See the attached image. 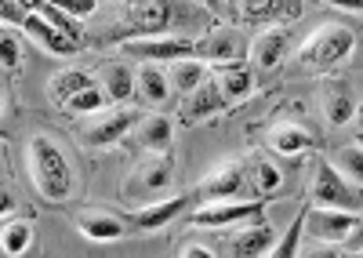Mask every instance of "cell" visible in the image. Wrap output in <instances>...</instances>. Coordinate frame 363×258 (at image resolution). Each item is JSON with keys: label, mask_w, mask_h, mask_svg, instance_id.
Segmentation results:
<instances>
[{"label": "cell", "mask_w": 363, "mask_h": 258, "mask_svg": "<svg viewBox=\"0 0 363 258\" xmlns=\"http://www.w3.org/2000/svg\"><path fill=\"white\" fill-rule=\"evenodd\" d=\"M262 218V204L251 200V204H236V200H215L200 211L189 215V225L196 229H233V225H244V222H255Z\"/></svg>", "instance_id": "obj_5"}, {"label": "cell", "mask_w": 363, "mask_h": 258, "mask_svg": "<svg viewBox=\"0 0 363 258\" xmlns=\"http://www.w3.org/2000/svg\"><path fill=\"white\" fill-rule=\"evenodd\" d=\"M102 88L109 91L113 102H128L131 91H135V69L124 66V62H113L102 69Z\"/></svg>", "instance_id": "obj_26"}, {"label": "cell", "mask_w": 363, "mask_h": 258, "mask_svg": "<svg viewBox=\"0 0 363 258\" xmlns=\"http://www.w3.org/2000/svg\"><path fill=\"white\" fill-rule=\"evenodd\" d=\"M167 77H171V88L178 95H189V91H196L200 84L211 77V66L207 62H196L193 55H189V59H174L167 66Z\"/></svg>", "instance_id": "obj_21"}, {"label": "cell", "mask_w": 363, "mask_h": 258, "mask_svg": "<svg viewBox=\"0 0 363 258\" xmlns=\"http://www.w3.org/2000/svg\"><path fill=\"white\" fill-rule=\"evenodd\" d=\"M51 4H58L62 11H69L77 18H87L91 11H95V0H51Z\"/></svg>", "instance_id": "obj_34"}, {"label": "cell", "mask_w": 363, "mask_h": 258, "mask_svg": "<svg viewBox=\"0 0 363 258\" xmlns=\"http://www.w3.org/2000/svg\"><path fill=\"white\" fill-rule=\"evenodd\" d=\"M26 157H29V175H33V186H37V193L44 200H55V204H58V200L73 196V167H69V160L62 157V150H58L51 138L37 135L33 142H29Z\"/></svg>", "instance_id": "obj_1"}, {"label": "cell", "mask_w": 363, "mask_h": 258, "mask_svg": "<svg viewBox=\"0 0 363 258\" xmlns=\"http://www.w3.org/2000/svg\"><path fill=\"white\" fill-rule=\"evenodd\" d=\"M22 30L33 37L40 47H48V51H55V55H73L80 44L73 40V37H66L62 30H58V26L51 22V18H44L40 11H29L26 15V22H22Z\"/></svg>", "instance_id": "obj_14"}, {"label": "cell", "mask_w": 363, "mask_h": 258, "mask_svg": "<svg viewBox=\"0 0 363 258\" xmlns=\"http://www.w3.org/2000/svg\"><path fill=\"white\" fill-rule=\"evenodd\" d=\"M87 84H91V77L84 73V69H62V73H55L51 77V84H48V91H51V99L55 102H69L77 91H84L87 88Z\"/></svg>", "instance_id": "obj_27"}, {"label": "cell", "mask_w": 363, "mask_h": 258, "mask_svg": "<svg viewBox=\"0 0 363 258\" xmlns=\"http://www.w3.org/2000/svg\"><path fill=\"white\" fill-rule=\"evenodd\" d=\"M171 138H174V128H171L167 117H160V113H157V117H145L138 124V146L149 150V153H167Z\"/></svg>", "instance_id": "obj_23"}, {"label": "cell", "mask_w": 363, "mask_h": 258, "mask_svg": "<svg viewBox=\"0 0 363 258\" xmlns=\"http://www.w3.org/2000/svg\"><path fill=\"white\" fill-rule=\"evenodd\" d=\"M313 204L356 211L359 193L345 182V175H342V171L330 164V160H320V164H316V179H313Z\"/></svg>", "instance_id": "obj_4"}, {"label": "cell", "mask_w": 363, "mask_h": 258, "mask_svg": "<svg viewBox=\"0 0 363 258\" xmlns=\"http://www.w3.org/2000/svg\"><path fill=\"white\" fill-rule=\"evenodd\" d=\"M345 251H363V218L356 222V229H352V237L345 240Z\"/></svg>", "instance_id": "obj_37"}, {"label": "cell", "mask_w": 363, "mask_h": 258, "mask_svg": "<svg viewBox=\"0 0 363 258\" xmlns=\"http://www.w3.org/2000/svg\"><path fill=\"white\" fill-rule=\"evenodd\" d=\"M135 95H138V102H145V106L164 109V106L171 102V95H174L167 69H160V62H138V66H135Z\"/></svg>", "instance_id": "obj_9"}, {"label": "cell", "mask_w": 363, "mask_h": 258, "mask_svg": "<svg viewBox=\"0 0 363 258\" xmlns=\"http://www.w3.org/2000/svg\"><path fill=\"white\" fill-rule=\"evenodd\" d=\"M193 55L207 59V66H233L244 55V40H240L233 30H211L207 37H200L193 44Z\"/></svg>", "instance_id": "obj_10"}, {"label": "cell", "mask_w": 363, "mask_h": 258, "mask_svg": "<svg viewBox=\"0 0 363 258\" xmlns=\"http://www.w3.org/2000/svg\"><path fill=\"white\" fill-rule=\"evenodd\" d=\"M225 95L215 80H203L196 91H189L186 99H182V117H186V124H196L203 117H215L218 109H225Z\"/></svg>", "instance_id": "obj_13"}, {"label": "cell", "mask_w": 363, "mask_h": 258, "mask_svg": "<svg viewBox=\"0 0 363 258\" xmlns=\"http://www.w3.org/2000/svg\"><path fill=\"white\" fill-rule=\"evenodd\" d=\"M135 120H138V113L116 109V113H109V117H102L99 124L84 128V142H87V146H113V142H120L135 128Z\"/></svg>", "instance_id": "obj_16"}, {"label": "cell", "mask_w": 363, "mask_h": 258, "mask_svg": "<svg viewBox=\"0 0 363 258\" xmlns=\"http://www.w3.org/2000/svg\"><path fill=\"white\" fill-rule=\"evenodd\" d=\"M211 80L222 88L225 102L236 106V102H244L251 91H255V69L244 66V62H233V66H211Z\"/></svg>", "instance_id": "obj_12"}, {"label": "cell", "mask_w": 363, "mask_h": 258, "mask_svg": "<svg viewBox=\"0 0 363 258\" xmlns=\"http://www.w3.org/2000/svg\"><path fill=\"white\" fill-rule=\"evenodd\" d=\"M0 8H4V22H8V26H11V22H15V26H22V22H26V15H29V11L18 4V0H0Z\"/></svg>", "instance_id": "obj_35"}, {"label": "cell", "mask_w": 363, "mask_h": 258, "mask_svg": "<svg viewBox=\"0 0 363 258\" xmlns=\"http://www.w3.org/2000/svg\"><path fill=\"white\" fill-rule=\"evenodd\" d=\"M323 4H335V8H345V11H363V0H323Z\"/></svg>", "instance_id": "obj_38"}, {"label": "cell", "mask_w": 363, "mask_h": 258, "mask_svg": "<svg viewBox=\"0 0 363 258\" xmlns=\"http://www.w3.org/2000/svg\"><path fill=\"white\" fill-rule=\"evenodd\" d=\"M182 208H186V196H167V200H153V204H142L135 211V225L142 229V233H153V229L167 225Z\"/></svg>", "instance_id": "obj_20"}, {"label": "cell", "mask_w": 363, "mask_h": 258, "mask_svg": "<svg viewBox=\"0 0 363 258\" xmlns=\"http://www.w3.org/2000/svg\"><path fill=\"white\" fill-rule=\"evenodd\" d=\"M18 4H22L26 11H40V8L48 4V0H18Z\"/></svg>", "instance_id": "obj_39"}, {"label": "cell", "mask_w": 363, "mask_h": 258, "mask_svg": "<svg viewBox=\"0 0 363 258\" xmlns=\"http://www.w3.org/2000/svg\"><path fill=\"white\" fill-rule=\"evenodd\" d=\"M356 51V37L345 26H320L301 47V62L313 69H335Z\"/></svg>", "instance_id": "obj_2"}, {"label": "cell", "mask_w": 363, "mask_h": 258, "mask_svg": "<svg viewBox=\"0 0 363 258\" xmlns=\"http://www.w3.org/2000/svg\"><path fill=\"white\" fill-rule=\"evenodd\" d=\"M301 229H306V211H298L294 215V222H291V229H287V237L272 247V254L277 258H291V254H298V237H301Z\"/></svg>", "instance_id": "obj_33"}, {"label": "cell", "mask_w": 363, "mask_h": 258, "mask_svg": "<svg viewBox=\"0 0 363 258\" xmlns=\"http://www.w3.org/2000/svg\"><path fill=\"white\" fill-rule=\"evenodd\" d=\"M244 171H240V167H233V164H225V167H215V171H211V175L196 186V200H200V204H215V200H233L240 189H244Z\"/></svg>", "instance_id": "obj_11"}, {"label": "cell", "mask_w": 363, "mask_h": 258, "mask_svg": "<svg viewBox=\"0 0 363 258\" xmlns=\"http://www.w3.org/2000/svg\"><path fill=\"white\" fill-rule=\"evenodd\" d=\"M330 164H335L342 175H349V179H356L363 186V146H342Z\"/></svg>", "instance_id": "obj_31"}, {"label": "cell", "mask_w": 363, "mask_h": 258, "mask_svg": "<svg viewBox=\"0 0 363 258\" xmlns=\"http://www.w3.org/2000/svg\"><path fill=\"white\" fill-rule=\"evenodd\" d=\"M120 47H124V55L142 62H174L193 55V40H182V37H135V40H124Z\"/></svg>", "instance_id": "obj_6"}, {"label": "cell", "mask_w": 363, "mask_h": 258, "mask_svg": "<svg viewBox=\"0 0 363 258\" xmlns=\"http://www.w3.org/2000/svg\"><path fill=\"white\" fill-rule=\"evenodd\" d=\"M269 146L284 157H298V153H309L316 146V135L301 124H277L269 131Z\"/></svg>", "instance_id": "obj_18"}, {"label": "cell", "mask_w": 363, "mask_h": 258, "mask_svg": "<svg viewBox=\"0 0 363 258\" xmlns=\"http://www.w3.org/2000/svg\"><path fill=\"white\" fill-rule=\"evenodd\" d=\"M323 113H327V120L335 128H342V124H349L356 117V99L349 91V84H342V80L327 84L323 88Z\"/></svg>", "instance_id": "obj_19"}, {"label": "cell", "mask_w": 363, "mask_h": 258, "mask_svg": "<svg viewBox=\"0 0 363 258\" xmlns=\"http://www.w3.org/2000/svg\"><path fill=\"white\" fill-rule=\"evenodd\" d=\"M124 22L138 37H160L171 26V0H124Z\"/></svg>", "instance_id": "obj_7"}, {"label": "cell", "mask_w": 363, "mask_h": 258, "mask_svg": "<svg viewBox=\"0 0 363 258\" xmlns=\"http://www.w3.org/2000/svg\"><path fill=\"white\" fill-rule=\"evenodd\" d=\"M178 254H182V258H215L218 251H215V247H203V244H182Z\"/></svg>", "instance_id": "obj_36"}, {"label": "cell", "mask_w": 363, "mask_h": 258, "mask_svg": "<svg viewBox=\"0 0 363 258\" xmlns=\"http://www.w3.org/2000/svg\"><path fill=\"white\" fill-rule=\"evenodd\" d=\"M167 186H171V160H167V157L160 160V153H157V160L142 164L135 175L128 179L124 193H128V196H145V204H153V200H160V193H164Z\"/></svg>", "instance_id": "obj_8"}, {"label": "cell", "mask_w": 363, "mask_h": 258, "mask_svg": "<svg viewBox=\"0 0 363 258\" xmlns=\"http://www.w3.org/2000/svg\"><path fill=\"white\" fill-rule=\"evenodd\" d=\"M229 8L240 22H269L280 15H294L287 0H229Z\"/></svg>", "instance_id": "obj_22"}, {"label": "cell", "mask_w": 363, "mask_h": 258, "mask_svg": "<svg viewBox=\"0 0 363 258\" xmlns=\"http://www.w3.org/2000/svg\"><path fill=\"white\" fill-rule=\"evenodd\" d=\"M0 55H4V73H8V77L18 73V66H22V47H18V40H15L11 26L4 30V37H0Z\"/></svg>", "instance_id": "obj_32"}, {"label": "cell", "mask_w": 363, "mask_h": 258, "mask_svg": "<svg viewBox=\"0 0 363 258\" xmlns=\"http://www.w3.org/2000/svg\"><path fill=\"white\" fill-rule=\"evenodd\" d=\"M284 55H287V30L284 26H277V30H265L251 40V62L255 69L262 73H272L280 62H284Z\"/></svg>", "instance_id": "obj_15"}, {"label": "cell", "mask_w": 363, "mask_h": 258, "mask_svg": "<svg viewBox=\"0 0 363 258\" xmlns=\"http://www.w3.org/2000/svg\"><path fill=\"white\" fill-rule=\"evenodd\" d=\"M320 4H323V0H320Z\"/></svg>", "instance_id": "obj_41"}, {"label": "cell", "mask_w": 363, "mask_h": 258, "mask_svg": "<svg viewBox=\"0 0 363 258\" xmlns=\"http://www.w3.org/2000/svg\"><path fill=\"white\" fill-rule=\"evenodd\" d=\"M40 15H44V18H51V22H55V26H58V30H62L66 37H73L77 44H84V26H80V18H77V15L62 11L58 4H51V0L40 8Z\"/></svg>", "instance_id": "obj_30"}, {"label": "cell", "mask_w": 363, "mask_h": 258, "mask_svg": "<svg viewBox=\"0 0 363 258\" xmlns=\"http://www.w3.org/2000/svg\"><path fill=\"white\" fill-rule=\"evenodd\" d=\"M359 215L356 211H345V208H323V204H313L306 211V229L313 240H323V244H345L352 237Z\"/></svg>", "instance_id": "obj_3"}, {"label": "cell", "mask_w": 363, "mask_h": 258, "mask_svg": "<svg viewBox=\"0 0 363 258\" xmlns=\"http://www.w3.org/2000/svg\"><path fill=\"white\" fill-rule=\"evenodd\" d=\"M272 247H277V233H272L265 222H255V225H247V229H236V233H233V244H229V251L240 254V258L272 254Z\"/></svg>", "instance_id": "obj_17"}, {"label": "cell", "mask_w": 363, "mask_h": 258, "mask_svg": "<svg viewBox=\"0 0 363 258\" xmlns=\"http://www.w3.org/2000/svg\"><path fill=\"white\" fill-rule=\"evenodd\" d=\"M77 229L87 240H99V244H113V240L124 237V222H120L116 215H80Z\"/></svg>", "instance_id": "obj_24"}, {"label": "cell", "mask_w": 363, "mask_h": 258, "mask_svg": "<svg viewBox=\"0 0 363 258\" xmlns=\"http://www.w3.org/2000/svg\"><path fill=\"white\" fill-rule=\"evenodd\" d=\"M356 117H359V131H363V106L356 109Z\"/></svg>", "instance_id": "obj_40"}, {"label": "cell", "mask_w": 363, "mask_h": 258, "mask_svg": "<svg viewBox=\"0 0 363 258\" xmlns=\"http://www.w3.org/2000/svg\"><path fill=\"white\" fill-rule=\"evenodd\" d=\"M113 99H109V91L102 88V84H87L84 91H77L69 102H66V109L69 113H99V109H106Z\"/></svg>", "instance_id": "obj_29"}, {"label": "cell", "mask_w": 363, "mask_h": 258, "mask_svg": "<svg viewBox=\"0 0 363 258\" xmlns=\"http://www.w3.org/2000/svg\"><path fill=\"white\" fill-rule=\"evenodd\" d=\"M244 175H247V186H251L258 196L277 193V189H280V182H284L280 167L272 164V160H265V157H251V160H247V167H244Z\"/></svg>", "instance_id": "obj_25"}, {"label": "cell", "mask_w": 363, "mask_h": 258, "mask_svg": "<svg viewBox=\"0 0 363 258\" xmlns=\"http://www.w3.org/2000/svg\"><path fill=\"white\" fill-rule=\"evenodd\" d=\"M29 240H33V229H29V222H11L4 218V229H0V251H4L8 258L11 254H22L29 247Z\"/></svg>", "instance_id": "obj_28"}]
</instances>
